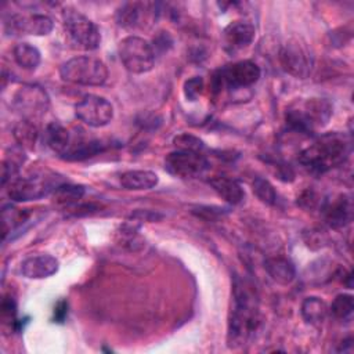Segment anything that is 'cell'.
<instances>
[{
    "mask_svg": "<svg viewBox=\"0 0 354 354\" xmlns=\"http://www.w3.org/2000/svg\"><path fill=\"white\" fill-rule=\"evenodd\" d=\"M351 151L350 140L342 133L318 137L299 153V162L313 173L322 174L346 162Z\"/></svg>",
    "mask_w": 354,
    "mask_h": 354,
    "instance_id": "6da1fadb",
    "label": "cell"
},
{
    "mask_svg": "<svg viewBox=\"0 0 354 354\" xmlns=\"http://www.w3.org/2000/svg\"><path fill=\"white\" fill-rule=\"evenodd\" d=\"M259 322L254 295L245 283H235L234 307L228 324L230 347L242 346L256 330Z\"/></svg>",
    "mask_w": 354,
    "mask_h": 354,
    "instance_id": "7a4b0ae2",
    "label": "cell"
},
{
    "mask_svg": "<svg viewBox=\"0 0 354 354\" xmlns=\"http://www.w3.org/2000/svg\"><path fill=\"white\" fill-rule=\"evenodd\" d=\"M332 116V105L325 98L296 100L286 109V123L297 133H314L328 124Z\"/></svg>",
    "mask_w": 354,
    "mask_h": 354,
    "instance_id": "3957f363",
    "label": "cell"
},
{
    "mask_svg": "<svg viewBox=\"0 0 354 354\" xmlns=\"http://www.w3.org/2000/svg\"><path fill=\"white\" fill-rule=\"evenodd\" d=\"M62 80L80 86H101L108 77L106 65L97 57L77 55L59 68Z\"/></svg>",
    "mask_w": 354,
    "mask_h": 354,
    "instance_id": "277c9868",
    "label": "cell"
},
{
    "mask_svg": "<svg viewBox=\"0 0 354 354\" xmlns=\"http://www.w3.org/2000/svg\"><path fill=\"white\" fill-rule=\"evenodd\" d=\"M64 29L75 47L80 50L93 51L101 44V33L98 26L73 7H65L62 10Z\"/></svg>",
    "mask_w": 354,
    "mask_h": 354,
    "instance_id": "5b68a950",
    "label": "cell"
},
{
    "mask_svg": "<svg viewBox=\"0 0 354 354\" xmlns=\"http://www.w3.org/2000/svg\"><path fill=\"white\" fill-rule=\"evenodd\" d=\"M261 76L259 65L253 61L243 59L228 64L218 69L212 79V88L214 93H221L224 88L239 90L254 84Z\"/></svg>",
    "mask_w": 354,
    "mask_h": 354,
    "instance_id": "8992f818",
    "label": "cell"
},
{
    "mask_svg": "<svg viewBox=\"0 0 354 354\" xmlns=\"http://www.w3.org/2000/svg\"><path fill=\"white\" fill-rule=\"evenodd\" d=\"M118 53L124 68L131 73L149 72L155 65L152 44L140 36H127L119 41Z\"/></svg>",
    "mask_w": 354,
    "mask_h": 354,
    "instance_id": "52a82bcc",
    "label": "cell"
},
{
    "mask_svg": "<svg viewBox=\"0 0 354 354\" xmlns=\"http://www.w3.org/2000/svg\"><path fill=\"white\" fill-rule=\"evenodd\" d=\"M62 184L58 178L51 174H30L25 177H15L10 181L7 189L8 198L14 202H29L37 201L54 192V189Z\"/></svg>",
    "mask_w": 354,
    "mask_h": 354,
    "instance_id": "ba28073f",
    "label": "cell"
},
{
    "mask_svg": "<svg viewBox=\"0 0 354 354\" xmlns=\"http://www.w3.org/2000/svg\"><path fill=\"white\" fill-rule=\"evenodd\" d=\"M279 61L283 71L297 79H306L314 68V55L311 48L299 39L288 40L282 46L279 51Z\"/></svg>",
    "mask_w": 354,
    "mask_h": 354,
    "instance_id": "9c48e42d",
    "label": "cell"
},
{
    "mask_svg": "<svg viewBox=\"0 0 354 354\" xmlns=\"http://www.w3.org/2000/svg\"><path fill=\"white\" fill-rule=\"evenodd\" d=\"M11 105L22 119L35 122L47 112L50 98L43 87L37 84H24L15 91Z\"/></svg>",
    "mask_w": 354,
    "mask_h": 354,
    "instance_id": "30bf717a",
    "label": "cell"
},
{
    "mask_svg": "<svg viewBox=\"0 0 354 354\" xmlns=\"http://www.w3.org/2000/svg\"><path fill=\"white\" fill-rule=\"evenodd\" d=\"M158 6L149 1H127L122 4L116 14V22L124 29H147L158 17Z\"/></svg>",
    "mask_w": 354,
    "mask_h": 354,
    "instance_id": "8fae6325",
    "label": "cell"
},
{
    "mask_svg": "<svg viewBox=\"0 0 354 354\" xmlns=\"http://www.w3.org/2000/svg\"><path fill=\"white\" fill-rule=\"evenodd\" d=\"M165 169L180 178H195L209 169V162L201 152L177 149L166 156Z\"/></svg>",
    "mask_w": 354,
    "mask_h": 354,
    "instance_id": "7c38bea8",
    "label": "cell"
},
{
    "mask_svg": "<svg viewBox=\"0 0 354 354\" xmlns=\"http://www.w3.org/2000/svg\"><path fill=\"white\" fill-rule=\"evenodd\" d=\"M75 113L79 120L90 127H104L113 118V106L106 98L88 94L75 105Z\"/></svg>",
    "mask_w": 354,
    "mask_h": 354,
    "instance_id": "4fadbf2b",
    "label": "cell"
},
{
    "mask_svg": "<svg viewBox=\"0 0 354 354\" xmlns=\"http://www.w3.org/2000/svg\"><path fill=\"white\" fill-rule=\"evenodd\" d=\"M256 36L254 26L248 21H232L223 30V43L224 48L228 53H236L242 48H246Z\"/></svg>",
    "mask_w": 354,
    "mask_h": 354,
    "instance_id": "5bb4252c",
    "label": "cell"
},
{
    "mask_svg": "<svg viewBox=\"0 0 354 354\" xmlns=\"http://www.w3.org/2000/svg\"><path fill=\"white\" fill-rule=\"evenodd\" d=\"M10 26L12 33H26L35 36H46L53 28V19L44 14H32V15H11L10 21L6 22Z\"/></svg>",
    "mask_w": 354,
    "mask_h": 354,
    "instance_id": "9a60e30c",
    "label": "cell"
},
{
    "mask_svg": "<svg viewBox=\"0 0 354 354\" xmlns=\"http://www.w3.org/2000/svg\"><path fill=\"white\" fill-rule=\"evenodd\" d=\"M59 268L58 260L51 254H37L21 263V272L29 279H43L54 275Z\"/></svg>",
    "mask_w": 354,
    "mask_h": 354,
    "instance_id": "2e32d148",
    "label": "cell"
},
{
    "mask_svg": "<svg viewBox=\"0 0 354 354\" xmlns=\"http://www.w3.org/2000/svg\"><path fill=\"white\" fill-rule=\"evenodd\" d=\"M325 218L333 228H340L348 224L353 218V203L350 196L339 195L324 206Z\"/></svg>",
    "mask_w": 354,
    "mask_h": 354,
    "instance_id": "e0dca14e",
    "label": "cell"
},
{
    "mask_svg": "<svg viewBox=\"0 0 354 354\" xmlns=\"http://www.w3.org/2000/svg\"><path fill=\"white\" fill-rule=\"evenodd\" d=\"M213 189L228 203L239 205L245 199V191L241 184L227 176H214L209 180Z\"/></svg>",
    "mask_w": 354,
    "mask_h": 354,
    "instance_id": "ac0fdd59",
    "label": "cell"
},
{
    "mask_svg": "<svg viewBox=\"0 0 354 354\" xmlns=\"http://www.w3.org/2000/svg\"><path fill=\"white\" fill-rule=\"evenodd\" d=\"M264 268L267 274L271 277V279L279 285H288L296 277V270L293 263L281 256L266 259Z\"/></svg>",
    "mask_w": 354,
    "mask_h": 354,
    "instance_id": "d6986e66",
    "label": "cell"
},
{
    "mask_svg": "<svg viewBox=\"0 0 354 354\" xmlns=\"http://www.w3.org/2000/svg\"><path fill=\"white\" fill-rule=\"evenodd\" d=\"M158 183H159L158 174L151 170H127L120 176L122 187L133 191L151 189Z\"/></svg>",
    "mask_w": 354,
    "mask_h": 354,
    "instance_id": "ffe728a7",
    "label": "cell"
},
{
    "mask_svg": "<svg viewBox=\"0 0 354 354\" xmlns=\"http://www.w3.org/2000/svg\"><path fill=\"white\" fill-rule=\"evenodd\" d=\"M44 140L47 145L61 156L68 151L71 141H72V134L71 131L62 126L59 122H51L46 126L44 130Z\"/></svg>",
    "mask_w": 354,
    "mask_h": 354,
    "instance_id": "44dd1931",
    "label": "cell"
},
{
    "mask_svg": "<svg viewBox=\"0 0 354 354\" xmlns=\"http://www.w3.org/2000/svg\"><path fill=\"white\" fill-rule=\"evenodd\" d=\"M26 155L25 149L18 144L8 148L4 153V159L1 163V184L6 185L8 181L15 178L21 166L25 163Z\"/></svg>",
    "mask_w": 354,
    "mask_h": 354,
    "instance_id": "7402d4cb",
    "label": "cell"
},
{
    "mask_svg": "<svg viewBox=\"0 0 354 354\" xmlns=\"http://www.w3.org/2000/svg\"><path fill=\"white\" fill-rule=\"evenodd\" d=\"M326 303L317 296H308L301 303V317L311 325H319L328 315Z\"/></svg>",
    "mask_w": 354,
    "mask_h": 354,
    "instance_id": "603a6c76",
    "label": "cell"
},
{
    "mask_svg": "<svg viewBox=\"0 0 354 354\" xmlns=\"http://www.w3.org/2000/svg\"><path fill=\"white\" fill-rule=\"evenodd\" d=\"M12 134L19 147L24 149H33L39 137V130L33 120L22 119L14 126Z\"/></svg>",
    "mask_w": 354,
    "mask_h": 354,
    "instance_id": "cb8c5ba5",
    "label": "cell"
},
{
    "mask_svg": "<svg viewBox=\"0 0 354 354\" xmlns=\"http://www.w3.org/2000/svg\"><path fill=\"white\" fill-rule=\"evenodd\" d=\"M12 54H14L15 62L26 71H35L39 66L41 59L40 51L29 43H18L14 47Z\"/></svg>",
    "mask_w": 354,
    "mask_h": 354,
    "instance_id": "d4e9b609",
    "label": "cell"
},
{
    "mask_svg": "<svg viewBox=\"0 0 354 354\" xmlns=\"http://www.w3.org/2000/svg\"><path fill=\"white\" fill-rule=\"evenodd\" d=\"M54 201L58 203V205H66V206H71V205H75L76 202H79V199L83 198L84 195V187L82 185H75V184H59L54 192Z\"/></svg>",
    "mask_w": 354,
    "mask_h": 354,
    "instance_id": "484cf974",
    "label": "cell"
},
{
    "mask_svg": "<svg viewBox=\"0 0 354 354\" xmlns=\"http://www.w3.org/2000/svg\"><path fill=\"white\" fill-rule=\"evenodd\" d=\"M28 212L25 209H15L14 206H4L1 212L3 217V238L6 239L8 232H12L15 228L22 225L28 218Z\"/></svg>",
    "mask_w": 354,
    "mask_h": 354,
    "instance_id": "4316f807",
    "label": "cell"
},
{
    "mask_svg": "<svg viewBox=\"0 0 354 354\" xmlns=\"http://www.w3.org/2000/svg\"><path fill=\"white\" fill-rule=\"evenodd\" d=\"M330 314L333 315V318L339 319V321H347L351 318L353 311H354V299L351 295L347 293H340L337 295L329 308Z\"/></svg>",
    "mask_w": 354,
    "mask_h": 354,
    "instance_id": "83f0119b",
    "label": "cell"
},
{
    "mask_svg": "<svg viewBox=\"0 0 354 354\" xmlns=\"http://www.w3.org/2000/svg\"><path fill=\"white\" fill-rule=\"evenodd\" d=\"M253 192L256 196L267 205H274L277 202V192L274 185L264 177H256L252 183Z\"/></svg>",
    "mask_w": 354,
    "mask_h": 354,
    "instance_id": "f1b7e54d",
    "label": "cell"
},
{
    "mask_svg": "<svg viewBox=\"0 0 354 354\" xmlns=\"http://www.w3.org/2000/svg\"><path fill=\"white\" fill-rule=\"evenodd\" d=\"M173 142H174V145L177 147V149H181V151H195V152H201L202 148L205 147L202 140H199L198 137L191 136V134H180V136L174 137Z\"/></svg>",
    "mask_w": 354,
    "mask_h": 354,
    "instance_id": "f546056e",
    "label": "cell"
},
{
    "mask_svg": "<svg viewBox=\"0 0 354 354\" xmlns=\"http://www.w3.org/2000/svg\"><path fill=\"white\" fill-rule=\"evenodd\" d=\"M203 88V80L199 76H194L188 79L184 84V94L189 101H195Z\"/></svg>",
    "mask_w": 354,
    "mask_h": 354,
    "instance_id": "4dcf8cb0",
    "label": "cell"
},
{
    "mask_svg": "<svg viewBox=\"0 0 354 354\" xmlns=\"http://www.w3.org/2000/svg\"><path fill=\"white\" fill-rule=\"evenodd\" d=\"M15 314H17V306L15 301L11 296H4L1 301V318L6 322H17L15 321Z\"/></svg>",
    "mask_w": 354,
    "mask_h": 354,
    "instance_id": "1f68e13d",
    "label": "cell"
},
{
    "mask_svg": "<svg viewBox=\"0 0 354 354\" xmlns=\"http://www.w3.org/2000/svg\"><path fill=\"white\" fill-rule=\"evenodd\" d=\"M297 203H300V206L306 207V209H314L319 205V196L311 191V189H307L301 194V196L299 198Z\"/></svg>",
    "mask_w": 354,
    "mask_h": 354,
    "instance_id": "d6a6232c",
    "label": "cell"
},
{
    "mask_svg": "<svg viewBox=\"0 0 354 354\" xmlns=\"http://www.w3.org/2000/svg\"><path fill=\"white\" fill-rule=\"evenodd\" d=\"M68 314V303L65 300H59L54 307V322H64Z\"/></svg>",
    "mask_w": 354,
    "mask_h": 354,
    "instance_id": "836d02e7",
    "label": "cell"
}]
</instances>
